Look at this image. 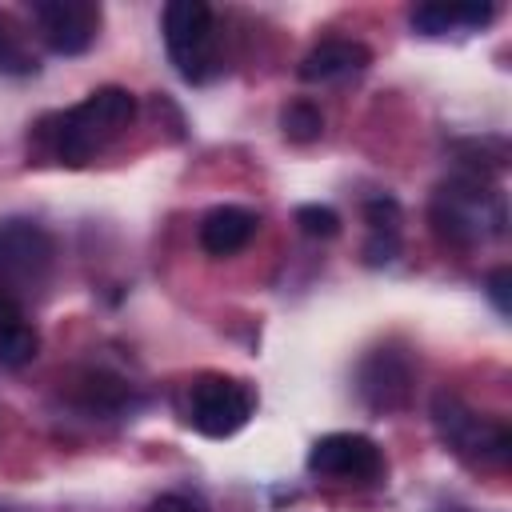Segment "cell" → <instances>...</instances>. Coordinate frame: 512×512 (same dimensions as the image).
<instances>
[{
	"label": "cell",
	"mask_w": 512,
	"mask_h": 512,
	"mask_svg": "<svg viewBox=\"0 0 512 512\" xmlns=\"http://www.w3.org/2000/svg\"><path fill=\"white\" fill-rule=\"evenodd\" d=\"M132 120H136V96L120 84H104V88L88 92L64 116H56L52 148L64 164H88L96 152H104L112 140H120Z\"/></svg>",
	"instance_id": "1"
},
{
	"label": "cell",
	"mask_w": 512,
	"mask_h": 512,
	"mask_svg": "<svg viewBox=\"0 0 512 512\" xmlns=\"http://www.w3.org/2000/svg\"><path fill=\"white\" fill-rule=\"evenodd\" d=\"M432 228L440 240L456 248H472L508 232L504 192L488 188L480 176H460L436 188L432 196Z\"/></svg>",
	"instance_id": "2"
},
{
	"label": "cell",
	"mask_w": 512,
	"mask_h": 512,
	"mask_svg": "<svg viewBox=\"0 0 512 512\" xmlns=\"http://www.w3.org/2000/svg\"><path fill=\"white\" fill-rule=\"evenodd\" d=\"M432 424H436L440 440H444L460 460H472V464H504L508 452H512V432H508V424L472 412V408H468L460 396H452V392H436V400H432Z\"/></svg>",
	"instance_id": "3"
},
{
	"label": "cell",
	"mask_w": 512,
	"mask_h": 512,
	"mask_svg": "<svg viewBox=\"0 0 512 512\" xmlns=\"http://www.w3.org/2000/svg\"><path fill=\"white\" fill-rule=\"evenodd\" d=\"M256 408V392L224 372H204L188 388V424L208 440L236 436Z\"/></svg>",
	"instance_id": "4"
},
{
	"label": "cell",
	"mask_w": 512,
	"mask_h": 512,
	"mask_svg": "<svg viewBox=\"0 0 512 512\" xmlns=\"http://www.w3.org/2000/svg\"><path fill=\"white\" fill-rule=\"evenodd\" d=\"M160 28H164V44H168V56H172L176 72L192 84L208 80L212 64H216L212 8L204 0H172V4H164Z\"/></svg>",
	"instance_id": "5"
},
{
	"label": "cell",
	"mask_w": 512,
	"mask_h": 512,
	"mask_svg": "<svg viewBox=\"0 0 512 512\" xmlns=\"http://www.w3.org/2000/svg\"><path fill=\"white\" fill-rule=\"evenodd\" d=\"M308 472L340 484H376L384 476V452L360 432H328L308 448Z\"/></svg>",
	"instance_id": "6"
},
{
	"label": "cell",
	"mask_w": 512,
	"mask_h": 512,
	"mask_svg": "<svg viewBox=\"0 0 512 512\" xmlns=\"http://www.w3.org/2000/svg\"><path fill=\"white\" fill-rule=\"evenodd\" d=\"M56 260V240L44 224L12 216L0 220V280L4 284H40Z\"/></svg>",
	"instance_id": "7"
},
{
	"label": "cell",
	"mask_w": 512,
	"mask_h": 512,
	"mask_svg": "<svg viewBox=\"0 0 512 512\" xmlns=\"http://www.w3.org/2000/svg\"><path fill=\"white\" fill-rule=\"evenodd\" d=\"M32 24L56 56H80L100 32V8L92 0H40L32 4Z\"/></svg>",
	"instance_id": "8"
},
{
	"label": "cell",
	"mask_w": 512,
	"mask_h": 512,
	"mask_svg": "<svg viewBox=\"0 0 512 512\" xmlns=\"http://www.w3.org/2000/svg\"><path fill=\"white\" fill-rule=\"evenodd\" d=\"M412 360L396 348H376L360 360V372H356V388H360V400L372 408V412H400L412 396Z\"/></svg>",
	"instance_id": "9"
},
{
	"label": "cell",
	"mask_w": 512,
	"mask_h": 512,
	"mask_svg": "<svg viewBox=\"0 0 512 512\" xmlns=\"http://www.w3.org/2000/svg\"><path fill=\"white\" fill-rule=\"evenodd\" d=\"M368 64H372V52H368L360 40L332 36V40H320V44L300 60V80H304V84H336V80L360 76Z\"/></svg>",
	"instance_id": "10"
},
{
	"label": "cell",
	"mask_w": 512,
	"mask_h": 512,
	"mask_svg": "<svg viewBox=\"0 0 512 512\" xmlns=\"http://www.w3.org/2000/svg\"><path fill=\"white\" fill-rule=\"evenodd\" d=\"M260 228V216L252 208H240V204H216L212 212H204L200 220V248L216 260L224 256H236Z\"/></svg>",
	"instance_id": "11"
},
{
	"label": "cell",
	"mask_w": 512,
	"mask_h": 512,
	"mask_svg": "<svg viewBox=\"0 0 512 512\" xmlns=\"http://www.w3.org/2000/svg\"><path fill=\"white\" fill-rule=\"evenodd\" d=\"M364 224H368V240H364V260L372 268L392 264L400 256V204L392 196H376L364 204Z\"/></svg>",
	"instance_id": "12"
},
{
	"label": "cell",
	"mask_w": 512,
	"mask_h": 512,
	"mask_svg": "<svg viewBox=\"0 0 512 512\" xmlns=\"http://www.w3.org/2000/svg\"><path fill=\"white\" fill-rule=\"evenodd\" d=\"M496 16V4H416L412 28L420 36H444L452 28H484Z\"/></svg>",
	"instance_id": "13"
},
{
	"label": "cell",
	"mask_w": 512,
	"mask_h": 512,
	"mask_svg": "<svg viewBox=\"0 0 512 512\" xmlns=\"http://www.w3.org/2000/svg\"><path fill=\"white\" fill-rule=\"evenodd\" d=\"M280 128L292 144H312L320 140L324 132V112L312 104V100H292L284 112H280Z\"/></svg>",
	"instance_id": "14"
},
{
	"label": "cell",
	"mask_w": 512,
	"mask_h": 512,
	"mask_svg": "<svg viewBox=\"0 0 512 512\" xmlns=\"http://www.w3.org/2000/svg\"><path fill=\"white\" fill-rule=\"evenodd\" d=\"M36 352H40V336H36V328L28 320L8 328V332H0V364L4 368H24V364L36 360Z\"/></svg>",
	"instance_id": "15"
},
{
	"label": "cell",
	"mask_w": 512,
	"mask_h": 512,
	"mask_svg": "<svg viewBox=\"0 0 512 512\" xmlns=\"http://www.w3.org/2000/svg\"><path fill=\"white\" fill-rule=\"evenodd\" d=\"M0 72H12V76L36 72V56L24 44V32H16L4 16H0Z\"/></svg>",
	"instance_id": "16"
},
{
	"label": "cell",
	"mask_w": 512,
	"mask_h": 512,
	"mask_svg": "<svg viewBox=\"0 0 512 512\" xmlns=\"http://www.w3.org/2000/svg\"><path fill=\"white\" fill-rule=\"evenodd\" d=\"M296 224H300V232L312 236V240H332V236L340 232V216H336L328 204H300V208H296Z\"/></svg>",
	"instance_id": "17"
},
{
	"label": "cell",
	"mask_w": 512,
	"mask_h": 512,
	"mask_svg": "<svg viewBox=\"0 0 512 512\" xmlns=\"http://www.w3.org/2000/svg\"><path fill=\"white\" fill-rule=\"evenodd\" d=\"M80 396H84L88 408H116L124 400V384L116 376H88Z\"/></svg>",
	"instance_id": "18"
},
{
	"label": "cell",
	"mask_w": 512,
	"mask_h": 512,
	"mask_svg": "<svg viewBox=\"0 0 512 512\" xmlns=\"http://www.w3.org/2000/svg\"><path fill=\"white\" fill-rule=\"evenodd\" d=\"M508 288H512V268H508V264L492 268V272H488V296H492V304H496V312H500V316H508V312H512Z\"/></svg>",
	"instance_id": "19"
},
{
	"label": "cell",
	"mask_w": 512,
	"mask_h": 512,
	"mask_svg": "<svg viewBox=\"0 0 512 512\" xmlns=\"http://www.w3.org/2000/svg\"><path fill=\"white\" fill-rule=\"evenodd\" d=\"M16 324H24V308H20L16 292L0 284V332H8V328H16Z\"/></svg>",
	"instance_id": "20"
},
{
	"label": "cell",
	"mask_w": 512,
	"mask_h": 512,
	"mask_svg": "<svg viewBox=\"0 0 512 512\" xmlns=\"http://www.w3.org/2000/svg\"><path fill=\"white\" fill-rule=\"evenodd\" d=\"M148 512H204L196 500H188V496H180V492H168V496H160Z\"/></svg>",
	"instance_id": "21"
}]
</instances>
